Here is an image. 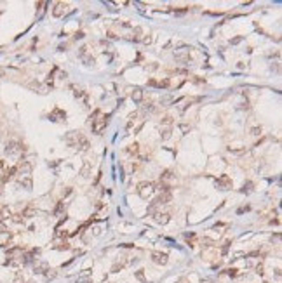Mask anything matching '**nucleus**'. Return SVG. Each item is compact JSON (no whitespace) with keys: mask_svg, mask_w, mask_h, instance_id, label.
Wrapping results in <instances>:
<instances>
[{"mask_svg":"<svg viewBox=\"0 0 282 283\" xmlns=\"http://www.w3.org/2000/svg\"><path fill=\"white\" fill-rule=\"evenodd\" d=\"M148 85H150V87H164V89H167L171 84H169V80H160V82H157V80H148Z\"/></svg>","mask_w":282,"mask_h":283,"instance_id":"nucleus-6","label":"nucleus"},{"mask_svg":"<svg viewBox=\"0 0 282 283\" xmlns=\"http://www.w3.org/2000/svg\"><path fill=\"white\" fill-rule=\"evenodd\" d=\"M131 97H132L136 102H139L141 99H143V92H141V89H138V87H136L134 91H132V94H131Z\"/></svg>","mask_w":282,"mask_h":283,"instance_id":"nucleus-11","label":"nucleus"},{"mask_svg":"<svg viewBox=\"0 0 282 283\" xmlns=\"http://www.w3.org/2000/svg\"><path fill=\"white\" fill-rule=\"evenodd\" d=\"M65 9H66V4H65V2H58V4L54 6V11H52V14H54L56 17H59L61 14H63V11H65Z\"/></svg>","mask_w":282,"mask_h":283,"instance_id":"nucleus-5","label":"nucleus"},{"mask_svg":"<svg viewBox=\"0 0 282 283\" xmlns=\"http://www.w3.org/2000/svg\"><path fill=\"white\" fill-rule=\"evenodd\" d=\"M251 132H253V136H258V134L261 132V128H260V127H256V128H253Z\"/></svg>","mask_w":282,"mask_h":283,"instance_id":"nucleus-22","label":"nucleus"},{"mask_svg":"<svg viewBox=\"0 0 282 283\" xmlns=\"http://www.w3.org/2000/svg\"><path fill=\"white\" fill-rule=\"evenodd\" d=\"M6 73H4V69H0V76H4Z\"/></svg>","mask_w":282,"mask_h":283,"instance_id":"nucleus-26","label":"nucleus"},{"mask_svg":"<svg viewBox=\"0 0 282 283\" xmlns=\"http://www.w3.org/2000/svg\"><path fill=\"white\" fill-rule=\"evenodd\" d=\"M106 123H108V115H103V117H99L98 120H92V132L99 134L106 127Z\"/></svg>","mask_w":282,"mask_h":283,"instance_id":"nucleus-1","label":"nucleus"},{"mask_svg":"<svg viewBox=\"0 0 282 283\" xmlns=\"http://www.w3.org/2000/svg\"><path fill=\"white\" fill-rule=\"evenodd\" d=\"M153 188H155L153 182H139V184H138V193H139V196L147 198L148 195L153 191Z\"/></svg>","mask_w":282,"mask_h":283,"instance_id":"nucleus-2","label":"nucleus"},{"mask_svg":"<svg viewBox=\"0 0 282 283\" xmlns=\"http://www.w3.org/2000/svg\"><path fill=\"white\" fill-rule=\"evenodd\" d=\"M19 184L25 186L26 189H32V179H30V176H25V179H19Z\"/></svg>","mask_w":282,"mask_h":283,"instance_id":"nucleus-13","label":"nucleus"},{"mask_svg":"<svg viewBox=\"0 0 282 283\" xmlns=\"http://www.w3.org/2000/svg\"><path fill=\"white\" fill-rule=\"evenodd\" d=\"M157 202H158V205H162V203L171 202V193H162V195H160V196L157 198Z\"/></svg>","mask_w":282,"mask_h":283,"instance_id":"nucleus-12","label":"nucleus"},{"mask_svg":"<svg viewBox=\"0 0 282 283\" xmlns=\"http://www.w3.org/2000/svg\"><path fill=\"white\" fill-rule=\"evenodd\" d=\"M228 273H230V276H235V274H237V269H230Z\"/></svg>","mask_w":282,"mask_h":283,"instance_id":"nucleus-25","label":"nucleus"},{"mask_svg":"<svg viewBox=\"0 0 282 283\" xmlns=\"http://www.w3.org/2000/svg\"><path fill=\"white\" fill-rule=\"evenodd\" d=\"M138 278H139L141 281H145V276H143V271H138Z\"/></svg>","mask_w":282,"mask_h":283,"instance_id":"nucleus-23","label":"nucleus"},{"mask_svg":"<svg viewBox=\"0 0 282 283\" xmlns=\"http://www.w3.org/2000/svg\"><path fill=\"white\" fill-rule=\"evenodd\" d=\"M169 136H171V128H164V130H162V134H160V137H162V139H169Z\"/></svg>","mask_w":282,"mask_h":283,"instance_id":"nucleus-17","label":"nucleus"},{"mask_svg":"<svg viewBox=\"0 0 282 283\" xmlns=\"http://www.w3.org/2000/svg\"><path fill=\"white\" fill-rule=\"evenodd\" d=\"M89 167H91V165H89V162H86V163H84V169H82V176H84V177L89 176Z\"/></svg>","mask_w":282,"mask_h":283,"instance_id":"nucleus-16","label":"nucleus"},{"mask_svg":"<svg viewBox=\"0 0 282 283\" xmlns=\"http://www.w3.org/2000/svg\"><path fill=\"white\" fill-rule=\"evenodd\" d=\"M63 208H65V203L59 202V203H58V207H56V210H54V214H61V212H63Z\"/></svg>","mask_w":282,"mask_h":283,"instance_id":"nucleus-18","label":"nucleus"},{"mask_svg":"<svg viewBox=\"0 0 282 283\" xmlns=\"http://www.w3.org/2000/svg\"><path fill=\"white\" fill-rule=\"evenodd\" d=\"M6 231H7L6 224H4V222H0V235H2V233H6Z\"/></svg>","mask_w":282,"mask_h":283,"instance_id":"nucleus-21","label":"nucleus"},{"mask_svg":"<svg viewBox=\"0 0 282 283\" xmlns=\"http://www.w3.org/2000/svg\"><path fill=\"white\" fill-rule=\"evenodd\" d=\"M16 170H17V167H11V169H9V170H7L4 176H2V182H7V181H9V179H11V177L16 174Z\"/></svg>","mask_w":282,"mask_h":283,"instance_id":"nucleus-8","label":"nucleus"},{"mask_svg":"<svg viewBox=\"0 0 282 283\" xmlns=\"http://www.w3.org/2000/svg\"><path fill=\"white\" fill-rule=\"evenodd\" d=\"M216 184H218L219 188H223V189H227V188L232 186V181H230V177H228V176H221V177H219V179L216 181Z\"/></svg>","mask_w":282,"mask_h":283,"instance_id":"nucleus-4","label":"nucleus"},{"mask_svg":"<svg viewBox=\"0 0 282 283\" xmlns=\"http://www.w3.org/2000/svg\"><path fill=\"white\" fill-rule=\"evenodd\" d=\"M11 212H9V208L4 207V208H0V217H4V215H9Z\"/></svg>","mask_w":282,"mask_h":283,"instance_id":"nucleus-19","label":"nucleus"},{"mask_svg":"<svg viewBox=\"0 0 282 283\" xmlns=\"http://www.w3.org/2000/svg\"><path fill=\"white\" fill-rule=\"evenodd\" d=\"M171 123H173V118H171V117H166L162 120V125H171Z\"/></svg>","mask_w":282,"mask_h":283,"instance_id":"nucleus-20","label":"nucleus"},{"mask_svg":"<svg viewBox=\"0 0 282 283\" xmlns=\"http://www.w3.org/2000/svg\"><path fill=\"white\" fill-rule=\"evenodd\" d=\"M37 214V210L33 207H26L25 210H23V217H33V215Z\"/></svg>","mask_w":282,"mask_h":283,"instance_id":"nucleus-14","label":"nucleus"},{"mask_svg":"<svg viewBox=\"0 0 282 283\" xmlns=\"http://www.w3.org/2000/svg\"><path fill=\"white\" fill-rule=\"evenodd\" d=\"M167 254H162V252H152V261L155 264H167Z\"/></svg>","mask_w":282,"mask_h":283,"instance_id":"nucleus-3","label":"nucleus"},{"mask_svg":"<svg viewBox=\"0 0 282 283\" xmlns=\"http://www.w3.org/2000/svg\"><path fill=\"white\" fill-rule=\"evenodd\" d=\"M155 222H158V224H166V222H169V214H157V215H155Z\"/></svg>","mask_w":282,"mask_h":283,"instance_id":"nucleus-9","label":"nucleus"},{"mask_svg":"<svg viewBox=\"0 0 282 283\" xmlns=\"http://www.w3.org/2000/svg\"><path fill=\"white\" fill-rule=\"evenodd\" d=\"M176 283H190V281H188L186 278H179V280H178V281H176Z\"/></svg>","mask_w":282,"mask_h":283,"instance_id":"nucleus-24","label":"nucleus"},{"mask_svg":"<svg viewBox=\"0 0 282 283\" xmlns=\"http://www.w3.org/2000/svg\"><path fill=\"white\" fill-rule=\"evenodd\" d=\"M19 150H25V148H21L19 143H11V144L7 146V153H16V151H19Z\"/></svg>","mask_w":282,"mask_h":283,"instance_id":"nucleus-10","label":"nucleus"},{"mask_svg":"<svg viewBox=\"0 0 282 283\" xmlns=\"http://www.w3.org/2000/svg\"><path fill=\"white\" fill-rule=\"evenodd\" d=\"M2 167H4V162H2V160H0V169H2Z\"/></svg>","mask_w":282,"mask_h":283,"instance_id":"nucleus-27","label":"nucleus"},{"mask_svg":"<svg viewBox=\"0 0 282 283\" xmlns=\"http://www.w3.org/2000/svg\"><path fill=\"white\" fill-rule=\"evenodd\" d=\"M138 151H139V146L136 144V143L127 148V153H129V155H138Z\"/></svg>","mask_w":282,"mask_h":283,"instance_id":"nucleus-15","label":"nucleus"},{"mask_svg":"<svg viewBox=\"0 0 282 283\" xmlns=\"http://www.w3.org/2000/svg\"><path fill=\"white\" fill-rule=\"evenodd\" d=\"M75 148H77V150H80V151H87V148H89V141L82 136V137L78 139V143H77Z\"/></svg>","mask_w":282,"mask_h":283,"instance_id":"nucleus-7","label":"nucleus"}]
</instances>
